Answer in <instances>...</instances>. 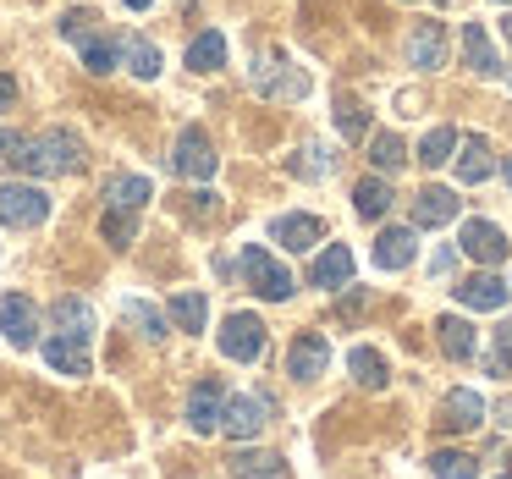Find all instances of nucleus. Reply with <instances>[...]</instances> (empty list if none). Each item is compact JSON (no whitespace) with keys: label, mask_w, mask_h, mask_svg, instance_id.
Wrapping results in <instances>:
<instances>
[{"label":"nucleus","mask_w":512,"mask_h":479,"mask_svg":"<svg viewBox=\"0 0 512 479\" xmlns=\"http://www.w3.org/2000/svg\"><path fill=\"white\" fill-rule=\"evenodd\" d=\"M12 166L28 171V177H72V171L83 166V144L67 127H50V133H34V138L17 144Z\"/></svg>","instance_id":"f257e3e1"},{"label":"nucleus","mask_w":512,"mask_h":479,"mask_svg":"<svg viewBox=\"0 0 512 479\" xmlns=\"http://www.w3.org/2000/svg\"><path fill=\"white\" fill-rule=\"evenodd\" d=\"M61 39L67 45H78V56H83V67L94 72V78H105V72H116V61H122V39H111L100 28V17L94 12H67L61 17Z\"/></svg>","instance_id":"f03ea898"},{"label":"nucleus","mask_w":512,"mask_h":479,"mask_svg":"<svg viewBox=\"0 0 512 479\" xmlns=\"http://www.w3.org/2000/svg\"><path fill=\"white\" fill-rule=\"evenodd\" d=\"M45 221H50V193L39 182H0V226L34 232Z\"/></svg>","instance_id":"7ed1b4c3"},{"label":"nucleus","mask_w":512,"mask_h":479,"mask_svg":"<svg viewBox=\"0 0 512 479\" xmlns=\"http://www.w3.org/2000/svg\"><path fill=\"white\" fill-rule=\"evenodd\" d=\"M248 78H254V89L265 94V100H303V94H309V72L292 67L281 50H265V56L248 67Z\"/></svg>","instance_id":"20e7f679"},{"label":"nucleus","mask_w":512,"mask_h":479,"mask_svg":"<svg viewBox=\"0 0 512 479\" xmlns=\"http://www.w3.org/2000/svg\"><path fill=\"white\" fill-rule=\"evenodd\" d=\"M237 265H243L248 287H254L265 303H281V298H292V270H287V265H276V254H270L265 243H248Z\"/></svg>","instance_id":"39448f33"},{"label":"nucleus","mask_w":512,"mask_h":479,"mask_svg":"<svg viewBox=\"0 0 512 479\" xmlns=\"http://www.w3.org/2000/svg\"><path fill=\"white\" fill-rule=\"evenodd\" d=\"M265 424H270V397L265 391H232V397H226L221 435H232V441H254Z\"/></svg>","instance_id":"423d86ee"},{"label":"nucleus","mask_w":512,"mask_h":479,"mask_svg":"<svg viewBox=\"0 0 512 479\" xmlns=\"http://www.w3.org/2000/svg\"><path fill=\"white\" fill-rule=\"evenodd\" d=\"M215 342H221V353L232 358V364H259V358H265V320H259V314H226Z\"/></svg>","instance_id":"0eeeda50"},{"label":"nucleus","mask_w":512,"mask_h":479,"mask_svg":"<svg viewBox=\"0 0 512 479\" xmlns=\"http://www.w3.org/2000/svg\"><path fill=\"white\" fill-rule=\"evenodd\" d=\"M171 171L188 182H210L215 177V144L204 127H182L177 133V149H171Z\"/></svg>","instance_id":"6e6552de"},{"label":"nucleus","mask_w":512,"mask_h":479,"mask_svg":"<svg viewBox=\"0 0 512 479\" xmlns=\"http://www.w3.org/2000/svg\"><path fill=\"white\" fill-rule=\"evenodd\" d=\"M0 336L12 347H34L39 342V309H34V298H23V292H6L0 298Z\"/></svg>","instance_id":"1a4fd4ad"},{"label":"nucleus","mask_w":512,"mask_h":479,"mask_svg":"<svg viewBox=\"0 0 512 479\" xmlns=\"http://www.w3.org/2000/svg\"><path fill=\"white\" fill-rule=\"evenodd\" d=\"M457 248H463L468 259H479V265H501V259L512 254L507 232H501L496 221H463V232H457Z\"/></svg>","instance_id":"9d476101"},{"label":"nucleus","mask_w":512,"mask_h":479,"mask_svg":"<svg viewBox=\"0 0 512 479\" xmlns=\"http://www.w3.org/2000/svg\"><path fill=\"white\" fill-rule=\"evenodd\" d=\"M221 413H226V391H221V380L204 375L199 386L188 391V424H193V435H215V430H221Z\"/></svg>","instance_id":"9b49d317"},{"label":"nucleus","mask_w":512,"mask_h":479,"mask_svg":"<svg viewBox=\"0 0 512 479\" xmlns=\"http://www.w3.org/2000/svg\"><path fill=\"white\" fill-rule=\"evenodd\" d=\"M320 237H325L320 215H276V221H270V243H276L281 254H309Z\"/></svg>","instance_id":"f8f14e48"},{"label":"nucleus","mask_w":512,"mask_h":479,"mask_svg":"<svg viewBox=\"0 0 512 479\" xmlns=\"http://www.w3.org/2000/svg\"><path fill=\"white\" fill-rule=\"evenodd\" d=\"M325 364H331V342H325V331H303L298 342L287 347V375L292 380H320Z\"/></svg>","instance_id":"ddd939ff"},{"label":"nucleus","mask_w":512,"mask_h":479,"mask_svg":"<svg viewBox=\"0 0 512 479\" xmlns=\"http://www.w3.org/2000/svg\"><path fill=\"white\" fill-rule=\"evenodd\" d=\"M309 281H314V287H325V292L353 287V248H347V243H325L320 259L309 265Z\"/></svg>","instance_id":"4468645a"},{"label":"nucleus","mask_w":512,"mask_h":479,"mask_svg":"<svg viewBox=\"0 0 512 479\" xmlns=\"http://www.w3.org/2000/svg\"><path fill=\"white\" fill-rule=\"evenodd\" d=\"M507 281L501 276H490V270H479V276H468L463 287H457V303H463L468 314H496V309H507Z\"/></svg>","instance_id":"2eb2a0df"},{"label":"nucleus","mask_w":512,"mask_h":479,"mask_svg":"<svg viewBox=\"0 0 512 479\" xmlns=\"http://www.w3.org/2000/svg\"><path fill=\"white\" fill-rule=\"evenodd\" d=\"M479 424H485V397H479V391H468V386L446 391V402H441V430L468 435V430H479Z\"/></svg>","instance_id":"dca6fc26"},{"label":"nucleus","mask_w":512,"mask_h":479,"mask_svg":"<svg viewBox=\"0 0 512 479\" xmlns=\"http://www.w3.org/2000/svg\"><path fill=\"white\" fill-rule=\"evenodd\" d=\"M50 320H56V336H72V342H83V347H89L94 331H100L89 298H61L56 309H50Z\"/></svg>","instance_id":"f3484780"},{"label":"nucleus","mask_w":512,"mask_h":479,"mask_svg":"<svg viewBox=\"0 0 512 479\" xmlns=\"http://www.w3.org/2000/svg\"><path fill=\"white\" fill-rule=\"evenodd\" d=\"M402 50H408V67L435 72V67L446 61V28H441V23H419V28L408 34V45H402Z\"/></svg>","instance_id":"a211bd4d"},{"label":"nucleus","mask_w":512,"mask_h":479,"mask_svg":"<svg viewBox=\"0 0 512 479\" xmlns=\"http://www.w3.org/2000/svg\"><path fill=\"white\" fill-rule=\"evenodd\" d=\"M226 474L232 479H287V463L276 452H259V446H237L226 457Z\"/></svg>","instance_id":"6ab92c4d"},{"label":"nucleus","mask_w":512,"mask_h":479,"mask_svg":"<svg viewBox=\"0 0 512 479\" xmlns=\"http://www.w3.org/2000/svg\"><path fill=\"white\" fill-rule=\"evenodd\" d=\"M413 248H419L413 226H386V232L375 237V270H408L413 265Z\"/></svg>","instance_id":"aec40b11"},{"label":"nucleus","mask_w":512,"mask_h":479,"mask_svg":"<svg viewBox=\"0 0 512 479\" xmlns=\"http://www.w3.org/2000/svg\"><path fill=\"white\" fill-rule=\"evenodd\" d=\"M435 342H441V353L457 358V364H468V358L479 353V336L463 314H441V320H435Z\"/></svg>","instance_id":"412c9836"},{"label":"nucleus","mask_w":512,"mask_h":479,"mask_svg":"<svg viewBox=\"0 0 512 479\" xmlns=\"http://www.w3.org/2000/svg\"><path fill=\"white\" fill-rule=\"evenodd\" d=\"M45 364L56 369V375L78 380V375H89V369H94V358H89V347L72 342V336H50V342H45Z\"/></svg>","instance_id":"4be33fe9"},{"label":"nucleus","mask_w":512,"mask_h":479,"mask_svg":"<svg viewBox=\"0 0 512 479\" xmlns=\"http://www.w3.org/2000/svg\"><path fill=\"white\" fill-rule=\"evenodd\" d=\"M457 182H463V188H474V182H485L490 171H496V160H490V144L479 133H468V144H457Z\"/></svg>","instance_id":"5701e85b"},{"label":"nucleus","mask_w":512,"mask_h":479,"mask_svg":"<svg viewBox=\"0 0 512 479\" xmlns=\"http://www.w3.org/2000/svg\"><path fill=\"white\" fill-rule=\"evenodd\" d=\"M446 221H457V193L452 188H424L419 199H413V226H446Z\"/></svg>","instance_id":"b1692460"},{"label":"nucleus","mask_w":512,"mask_h":479,"mask_svg":"<svg viewBox=\"0 0 512 479\" xmlns=\"http://www.w3.org/2000/svg\"><path fill=\"white\" fill-rule=\"evenodd\" d=\"M463 61H468V72H479V78H496V72H501L485 23H463Z\"/></svg>","instance_id":"393cba45"},{"label":"nucleus","mask_w":512,"mask_h":479,"mask_svg":"<svg viewBox=\"0 0 512 479\" xmlns=\"http://www.w3.org/2000/svg\"><path fill=\"white\" fill-rule=\"evenodd\" d=\"M122 61H127V72L144 78V83H155L160 67H166V61H160V45H155V39H144V34H122Z\"/></svg>","instance_id":"a878e982"},{"label":"nucleus","mask_w":512,"mask_h":479,"mask_svg":"<svg viewBox=\"0 0 512 479\" xmlns=\"http://www.w3.org/2000/svg\"><path fill=\"white\" fill-rule=\"evenodd\" d=\"M149 199H155L149 177H133V171H122V177L105 182V210H144Z\"/></svg>","instance_id":"bb28decb"},{"label":"nucleus","mask_w":512,"mask_h":479,"mask_svg":"<svg viewBox=\"0 0 512 479\" xmlns=\"http://www.w3.org/2000/svg\"><path fill=\"white\" fill-rule=\"evenodd\" d=\"M347 369H353V380L364 391H380L391 380V364H386V353H375V347H353L347 353Z\"/></svg>","instance_id":"cd10ccee"},{"label":"nucleus","mask_w":512,"mask_h":479,"mask_svg":"<svg viewBox=\"0 0 512 479\" xmlns=\"http://www.w3.org/2000/svg\"><path fill=\"white\" fill-rule=\"evenodd\" d=\"M391 199H397V193H391L386 177H364L353 188V204H358V215H364V221H380V215L391 210Z\"/></svg>","instance_id":"c85d7f7f"},{"label":"nucleus","mask_w":512,"mask_h":479,"mask_svg":"<svg viewBox=\"0 0 512 479\" xmlns=\"http://www.w3.org/2000/svg\"><path fill=\"white\" fill-rule=\"evenodd\" d=\"M122 320L133 325L144 342H160V336H166V314H160L155 303H144V298H127V303H122Z\"/></svg>","instance_id":"c756f323"},{"label":"nucleus","mask_w":512,"mask_h":479,"mask_svg":"<svg viewBox=\"0 0 512 479\" xmlns=\"http://www.w3.org/2000/svg\"><path fill=\"white\" fill-rule=\"evenodd\" d=\"M166 314L177 320V331H204V325H210V303H204V292H177Z\"/></svg>","instance_id":"7c9ffc66"},{"label":"nucleus","mask_w":512,"mask_h":479,"mask_svg":"<svg viewBox=\"0 0 512 479\" xmlns=\"http://www.w3.org/2000/svg\"><path fill=\"white\" fill-rule=\"evenodd\" d=\"M188 67L193 72H221L226 67V34H215V28H210V34L193 39V45H188Z\"/></svg>","instance_id":"2f4dec72"},{"label":"nucleus","mask_w":512,"mask_h":479,"mask_svg":"<svg viewBox=\"0 0 512 479\" xmlns=\"http://www.w3.org/2000/svg\"><path fill=\"white\" fill-rule=\"evenodd\" d=\"M336 133H342L347 144H358V138L369 133V111L353 100V94H342V100H336Z\"/></svg>","instance_id":"473e14b6"},{"label":"nucleus","mask_w":512,"mask_h":479,"mask_svg":"<svg viewBox=\"0 0 512 479\" xmlns=\"http://www.w3.org/2000/svg\"><path fill=\"white\" fill-rule=\"evenodd\" d=\"M430 474L435 479H479V457H468V452H430Z\"/></svg>","instance_id":"72a5a7b5"},{"label":"nucleus","mask_w":512,"mask_h":479,"mask_svg":"<svg viewBox=\"0 0 512 479\" xmlns=\"http://www.w3.org/2000/svg\"><path fill=\"white\" fill-rule=\"evenodd\" d=\"M452 155H457V133H452V127H430V133L419 138V160H424V166H446Z\"/></svg>","instance_id":"f704fd0d"},{"label":"nucleus","mask_w":512,"mask_h":479,"mask_svg":"<svg viewBox=\"0 0 512 479\" xmlns=\"http://www.w3.org/2000/svg\"><path fill=\"white\" fill-rule=\"evenodd\" d=\"M402 160H408V155H402V138L397 133H375V138H369V166H375V171H386V177H391V171H402Z\"/></svg>","instance_id":"c9c22d12"},{"label":"nucleus","mask_w":512,"mask_h":479,"mask_svg":"<svg viewBox=\"0 0 512 479\" xmlns=\"http://www.w3.org/2000/svg\"><path fill=\"white\" fill-rule=\"evenodd\" d=\"M100 232H105V243H111V248H127L138 237V210H105Z\"/></svg>","instance_id":"e433bc0d"},{"label":"nucleus","mask_w":512,"mask_h":479,"mask_svg":"<svg viewBox=\"0 0 512 479\" xmlns=\"http://www.w3.org/2000/svg\"><path fill=\"white\" fill-rule=\"evenodd\" d=\"M331 171V155H325V144H303L298 155H292V177H325Z\"/></svg>","instance_id":"4c0bfd02"},{"label":"nucleus","mask_w":512,"mask_h":479,"mask_svg":"<svg viewBox=\"0 0 512 479\" xmlns=\"http://www.w3.org/2000/svg\"><path fill=\"white\" fill-rule=\"evenodd\" d=\"M496 358L512 369V320H501V325H496Z\"/></svg>","instance_id":"58836bf2"},{"label":"nucleus","mask_w":512,"mask_h":479,"mask_svg":"<svg viewBox=\"0 0 512 479\" xmlns=\"http://www.w3.org/2000/svg\"><path fill=\"white\" fill-rule=\"evenodd\" d=\"M17 144H23V133H6V127H0V166H12Z\"/></svg>","instance_id":"ea45409f"},{"label":"nucleus","mask_w":512,"mask_h":479,"mask_svg":"<svg viewBox=\"0 0 512 479\" xmlns=\"http://www.w3.org/2000/svg\"><path fill=\"white\" fill-rule=\"evenodd\" d=\"M12 105H17V78L0 72V111H12Z\"/></svg>","instance_id":"a19ab883"},{"label":"nucleus","mask_w":512,"mask_h":479,"mask_svg":"<svg viewBox=\"0 0 512 479\" xmlns=\"http://www.w3.org/2000/svg\"><path fill=\"white\" fill-rule=\"evenodd\" d=\"M446 270H452V248H441V254H435V259H430V276H435V281H441V276H446Z\"/></svg>","instance_id":"79ce46f5"},{"label":"nucleus","mask_w":512,"mask_h":479,"mask_svg":"<svg viewBox=\"0 0 512 479\" xmlns=\"http://www.w3.org/2000/svg\"><path fill=\"white\" fill-rule=\"evenodd\" d=\"M496 419H501V424H507V430H512V397H501V402H496Z\"/></svg>","instance_id":"37998d69"},{"label":"nucleus","mask_w":512,"mask_h":479,"mask_svg":"<svg viewBox=\"0 0 512 479\" xmlns=\"http://www.w3.org/2000/svg\"><path fill=\"white\" fill-rule=\"evenodd\" d=\"M501 34H507V45H512V6H507V17H501Z\"/></svg>","instance_id":"c03bdc74"},{"label":"nucleus","mask_w":512,"mask_h":479,"mask_svg":"<svg viewBox=\"0 0 512 479\" xmlns=\"http://www.w3.org/2000/svg\"><path fill=\"white\" fill-rule=\"evenodd\" d=\"M127 6H133V12H144V6H155V0H127Z\"/></svg>","instance_id":"a18cd8bd"},{"label":"nucleus","mask_w":512,"mask_h":479,"mask_svg":"<svg viewBox=\"0 0 512 479\" xmlns=\"http://www.w3.org/2000/svg\"><path fill=\"white\" fill-rule=\"evenodd\" d=\"M501 177H507V188H512V155H507V166H501Z\"/></svg>","instance_id":"49530a36"},{"label":"nucleus","mask_w":512,"mask_h":479,"mask_svg":"<svg viewBox=\"0 0 512 479\" xmlns=\"http://www.w3.org/2000/svg\"><path fill=\"white\" fill-rule=\"evenodd\" d=\"M496 6H512V0H496Z\"/></svg>","instance_id":"de8ad7c7"},{"label":"nucleus","mask_w":512,"mask_h":479,"mask_svg":"<svg viewBox=\"0 0 512 479\" xmlns=\"http://www.w3.org/2000/svg\"><path fill=\"white\" fill-rule=\"evenodd\" d=\"M507 83H512V72H507Z\"/></svg>","instance_id":"09e8293b"},{"label":"nucleus","mask_w":512,"mask_h":479,"mask_svg":"<svg viewBox=\"0 0 512 479\" xmlns=\"http://www.w3.org/2000/svg\"><path fill=\"white\" fill-rule=\"evenodd\" d=\"M501 479H512V474H501Z\"/></svg>","instance_id":"8fccbe9b"}]
</instances>
